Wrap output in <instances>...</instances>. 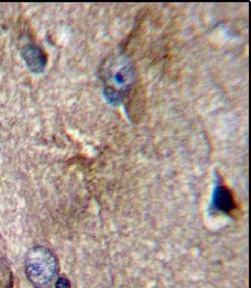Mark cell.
<instances>
[{
	"label": "cell",
	"instance_id": "obj_2",
	"mask_svg": "<svg viewBox=\"0 0 251 288\" xmlns=\"http://www.w3.org/2000/svg\"><path fill=\"white\" fill-rule=\"evenodd\" d=\"M110 79L115 86L112 88L105 87L103 94L110 104L116 105L122 101V95L132 88L136 79L135 71L128 60L121 59L114 68Z\"/></svg>",
	"mask_w": 251,
	"mask_h": 288
},
{
	"label": "cell",
	"instance_id": "obj_4",
	"mask_svg": "<svg viewBox=\"0 0 251 288\" xmlns=\"http://www.w3.org/2000/svg\"><path fill=\"white\" fill-rule=\"evenodd\" d=\"M22 57L32 72L41 73L47 65L46 54L35 45H27L22 50Z\"/></svg>",
	"mask_w": 251,
	"mask_h": 288
},
{
	"label": "cell",
	"instance_id": "obj_1",
	"mask_svg": "<svg viewBox=\"0 0 251 288\" xmlns=\"http://www.w3.org/2000/svg\"><path fill=\"white\" fill-rule=\"evenodd\" d=\"M24 266L29 281L39 288L49 285L58 271L55 255L46 247L30 249L26 254Z\"/></svg>",
	"mask_w": 251,
	"mask_h": 288
},
{
	"label": "cell",
	"instance_id": "obj_5",
	"mask_svg": "<svg viewBox=\"0 0 251 288\" xmlns=\"http://www.w3.org/2000/svg\"><path fill=\"white\" fill-rule=\"evenodd\" d=\"M12 286H13L12 272L5 259L2 256H0V288H12Z\"/></svg>",
	"mask_w": 251,
	"mask_h": 288
},
{
	"label": "cell",
	"instance_id": "obj_3",
	"mask_svg": "<svg viewBox=\"0 0 251 288\" xmlns=\"http://www.w3.org/2000/svg\"><path fill=\"white\" fill-rule=\"evenodd\" d=\"M213 206L216 210L224 214H231L237 207L231 190L222 184H218L215 187L213 194Z\"/></svg>",
	"mask_w": 251,
	"mask_h": 288
},
{
	"label": "cell",
	"instance_id": "obj_6",
	"mask_svg": "<svg viewBox=\"0 0 251 288\" xmlns=\"http://www.w3.org/2000/svg\"><path fill=\"white\" fill-rule=\"evenodd\" d=\"M55 288H71V284L66 277H59L55 282Z\"/></svg>",
	"mask_w": 251,
	"mask_h": 288
}]
</instances>
